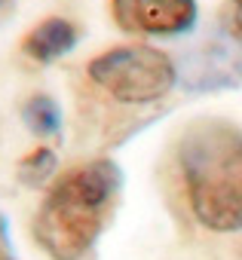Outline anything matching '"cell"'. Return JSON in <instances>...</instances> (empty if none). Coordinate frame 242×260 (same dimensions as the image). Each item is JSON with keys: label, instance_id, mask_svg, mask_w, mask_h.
Instances as JSON below:
<instances>
[{"label": "cell", "instance_id": "obj_10", "mask_svg": "<svg viewBox=\"0 0 242 260\" xmlns=\"http://www.w3.org/2000/svg\"><path fill=\"white\" fill-rule=\"evenodd\" d=\"M230 7H233V13H230V31L236 37H242V0H230Z\"/></svg>", "mask_w": 242, "mask_h": 260}, {"label": "cell", "instance_id": "obj_4", "mask_svg": "<svg viewBox=\"0 0 242 260\" xmlns=\"http://www.w3.org/2000/svg\"><path fill=\"white\" fill-rule=\"evenodd\" d=\"M110 19L132 37H184L196 28V0H110Z\"/></svg>", "mask_w": 242, "mask_h": 260}, {"label": "cell", "instance_id": "obj_11", "mask_svg": "<svg viewBox=\"0 0 242 260\" xmlns=\"http://www.w3.org/2000/svg\"><path fill=\"white\" fill-rule=\"evenodd\" d=\"M13 16V0H0V25Z\"/></svg>", "mask_w": 242, "mask_h": 260}, {"label": "cell", "instance_id": "obj_1", "mask_svg": "<svg viewBox=\"0 0 242 260\" xmlns=\"http://www.w3.org/2000/svg\"><path fill=\"white\" fill-rule=\"evenodd\" d=\"M119 190L123 172L113 159H92L55 178L34 214L37 245L52 260H83L98 245Z\"/></svg>", "mask_w": 242, "mask_h": 260}, {"label": "cell", "instance_id": "obj_9", "mask_svg": "<svg viewBox=\"0 0 242 260\" xmlns=\"http://www.w3.org/2000/svg\"><path fill=\"white\" fill-rule=\"evenodd\" d=\"M0 260H19L13 251V239H10V223L0 214Z\"/></svg>", "mask_w": 242, "mask_h": 260}, {"label": "cell", "instance_id": "obj_6", "mask_svg": "<svg viewBox=\"0 0 242 260\" xmlns=\"http://www.w3.org/2000/svg\"><path fill=\"white\" fill-rule=\"evenodd\" d=\"M80 43V31L74 22L62 19V16H49L43 22H37L25 40H22V52L37 61V64H52L58 58H65L68 52H74Z\"/></svg>", "mask_w": 242, "mask_h": 260}, {"label": "cell", "instance_id": "obj_7", "mask_svg": "<svg viewBox=\"0 0 242 260\" xmlns=\"http://www.w3.org/2000/svg\"><path fill=\"white\" fill-rule=\"evenodd\" d=\"M22 122L28 125V132L37 138H55L62 132V107L52 95H31L22 104Z\"/></svg>", "mask_w": 242, "mask_h": 260}, {"label": "cell", "instance_id": "obj_2", "mask_svg": "<svg viewBox=\"0 0 242 260\" xmlns=\"http://www.w3.org/2000/svg\"><path fill=\"white\" fill-rule=\"evenodd\" d=\"M178 169L193 217L211 233L242 230V128L199 119L178 141Z\"/></svg>", "mask_w": 242, "mask_h": 260}, {"label": "cell", "instance_id": "obj_5", "mask_svg": "<svg viewBox=\"0 0 242 260\" xmlns=\"http://www.w3.org/2000/svg\"><path fill=\"white\" fill-rule=\"evenodd\" d=\"M242 37L230 31V40H211L199 52H190V64L184 74L187 89H221L233 86L242 77V49L236 46Z\"/></svg>", "mask_w": 242, "mask_h": 260}, {"label": "cell", "instance_id": "obj_3", "mask_svg": "<svg viewBox=\"0 0 242 260\" xmlns=\"http://www.w3.org/2000/svg\"><path fill=\"white\" fill-rule=\"evenodd\" d=\"M86 77L119 104L160 101L181 80L178 64L147 43H123L98 52L86 64Z\"/></svg>", "mask_w": 242, "mask_h": 260}, {"label": "cell", "instance_id": "obj_8", "mask_svg": "<svg viewBox=\"0 0 242 260\" xmlns=\"http://www.w3.org/2000/svg\"><path fill=\"white\" fill-rule=\"evenodd\" d=\"M58 172V156L49 147H37L19 162V181L25 187H46Z\"/></svg>", "mask_w": 242, "mask_h": 260}]
</instances>
